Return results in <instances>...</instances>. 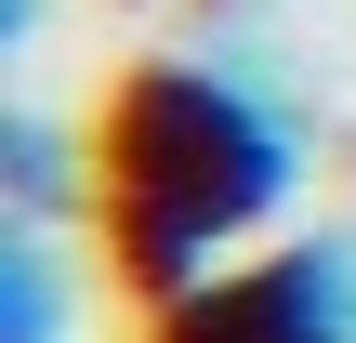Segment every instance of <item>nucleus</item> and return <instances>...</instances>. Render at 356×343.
Masks as SVG:
<instances>
[{
  "label": "nucleus",
  "mask_w": 356,
  "mask_h": 343,
  "mask_svg": "<svg viewBox=\"0 0 356 343\" xmlns=\"http://www.w3.org/2000/svg\"><path fill=\"white\" fill-rule=\"evenodd\" d=\"M92 145H106V198H92L106 264L172 317L198 291H225L238 251L304 198L317 132H304V93L277 79V53L251 26H211L185 53H145L106 93Z\"/></svg>",
  "instance_id": "1"
},
{
  "label": "nucleus",
  "mask_w": 356,
  "mask_h": 343,
  "mask_svg": "<svg viewBox=\"0 0 356 343\" xmlns=\"http://www.w3.org/2000/svg\"><path fill=\"white\" fill-rule=\"evenodd\" d=\"M0 198L13 225H79L106 198V145H79L53 106H0Z\"/></svg>",
  "instance_id": "2"
},
{
  "label": "nucleus",
  "mask_w": 356,
  "mask_h": 343,
  "mask_svg": "<svg viewBox=\"0 0 356 343\" xmlns=\"http://www.w3.org/2000/svg\"><path fill=\"white\" fill-rule=\"evenodd\" d=\"M92 291H79V251L66 225H0V343H79Z\"/></svg>",
  "instance_id": "3"
},
{
  "label": "nucleus",
  "mask_w": 356,
  "mask_h": 343,
  "mask_svg": "<svg viewBox=\"0 0 356 343\" xmlns=\"http://www.w3.org/2000/svg\"><path fill=\"white\" fill-rule=\"evenodd\" d=\"M40 26H53V0H0V53H13V66L40 53Z\"/></svg>",
  "instance_id": "4"
}]
</instances>
